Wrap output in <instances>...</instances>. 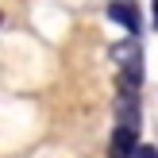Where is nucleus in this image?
Listing matches in <instances>:
<instances>
[{
	"label": "nucleus",
	"instance_id": "7ed1b4c3",
	"mask_svg": "<svg viewBox=\"0 0 158 158\" xmlns=\"http://www.w3.org/2000/svg\"><path fill=\"white\" fill-rule=\"evenodd\" d=\"M131 158H158V151H154L151 143H139V147H135V154H131Z\"/></svg>",
	"mask_w": 158,
	"mask_h": 158
},
{
	"label": "nucleus",
	"instance_id": "20e7f679",
	"mask_svg": "<svg viewBox=\"0 0 158 158\" xmlns=\"http://www.w3.org/2000/svg\"><path fill=\"white\" fill-rule=\"evenodd\" d=\"M0 23H4V15H0Z\"/></svg>",
	"mask_w": 158,
	"mask_h": 158
},
{
	"label": "nucleus",
	"instance_id": "f03ea898",
	"mask_svg": "<svg viewBox=\"0 0 158 158\" xmlns=\"http://www.w3.org/2000/svg\"><path fill=\"white\" fill-rule=\"evenodd\" d=\"M135 147H139L135 127H123V123H116V131H112V151H116V158H131V154H135Z\"/></svg>",
	"mask_w": 158,
	"mask_h": 158
},
{
	"label": "nucleus",
	"instance_id": "f257e3e1",
	"mask_svg": "<svg viewBox=\"0 0 158 158\" xmlns=\"http://www.w3.org/2000/svg\"><path fill=\"white\" fill-rule=\"evenodd\" d=\"M108 19H112V23H120V27H127L131 35H139V31H143L139 8L131 4V0H108Z\"/></svg>",
	"mask_w": 158,
	"mask_h": 158
}]
</instances>
